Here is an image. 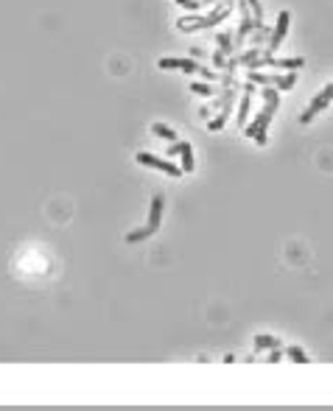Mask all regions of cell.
<instances>
[{
  "instance_id": "obj_11",
  "label": "cell",
  "mask_w": 333,
  "mask_h": 411,
  "mask_svg": "<svg viewBox=\"0 0 333 411\" xmlns=\"http://www.w3.org/2000/svg\"><path fill=\"white\" fill-rule=\"evenodd\" d=\"M249 106H252V90H244V98H241V103H238V126H241V129L247 126Z\"/></svg>"
},
{
  "instance_id": "obj_8",
  "label": "cell",
  "mask_w": 333,
  "mask_h": 411,
  "mask_svg": "<svg viewBox=\"0 0 333 411\" xmlns=\"http://www.w3.org/2000/svg\"><path fill=\"white\" fill-rule=\"evenodd\" d=\"M241 26H238V42H244L249 34H252V28H255V20H252V9H249V0H241Z\"/></svg>"
},
{
  "instance_id": "obj_21",
  "label": "cell",
  "mask_w": 333,
  "mask_h": 411,
  "mask_svg": "<svg viewBox=\"0 0 333 411\" xmlns=\"http://www.w3.org/2000/svg\"><path fill=\"white\" fill-rule=\"evenodd\" d=\"M213 65L216 68H227V65H230V62H227V53H224L222 48H219V53H213Z\"/></svg>"
},
{
  "instance_id": "obj_25",
  "label": "cell",
  "mask_w": 333,
  "mask_h": 411,
  "mask_svg": "<svg viewBox=\"0 0 333 411\" xmlns=\"http://www.w3.org/2000/svg\"><path fill=\"white\" fill-rule=\"evenodd\" d=\"M283 358V352H280V347L277 350H269V364H277V361Z\"/></svg>"
},
{
  "instance_id": "obj_5",
  "label": "cell",
  "mask_w": 333,
  "mask_h": 411,
  "mask_svg": "<svg viewBox=\"0 0 333 411\" xmlns=\"http://www.w3.org/2000/svg\"><path fill=\"white\" fill-rule=\"evenodd\" d=\"M274 109H277V106H272V103H266L263 109L258 112V118L252 120V123H247V126L241 129V132H244V135H247V137H255V135H260V132H266V129H269V123H272V115H274Z\"/></svg>"
},
{
  "instance_id": "obj_12",
  "label": "cell",
  "mask_w": 333,
  "mask_h": 411,
  "mask_svg": "<svg viewBox=\"0 0 333 411\" xmlns=\"http://www.w3.org/2000/svg\"><path fill=\"white\" fill-rule=\"evenodd\" d=\"M277 347H283L280 339L266 336V333H258V336H255V350H277Z\"/></svg>"
},
{
  "instance_id": "obj_9",
  "label": "cell",
  "mask_w": 333,
  "mask_h": 411,
  "mask_svg": "<svg viewBox=\"0 0 333 411\" xmlns=\"http://www.w3.org/2000/svg\"><path fill=\"white\" fill-rule=\"evenodd\" d=\"M160 218H162V196H154L151 199V207H148V230H151V235L157 230H160Z\"/></svg>"
},
{
  "instance_id": "obj_22",
  "label": "cell",
  "mask_w": 333,
  "mask_h": 411,
  "mask_svg": "<svg viewBox=\"0 0 333 411\" xmlns=\"http://www.w3.org/2000/svg\"><path fill=\"white\" fill-rule=\"evenodd\" d=\"M216 42H219V48H222L224 53H230V34H224L222 31V34L216 36Z\"/></svg>"
},
{
  "instance_id": "obj_3",
  "label": "cell",
  "mask_w": 333,
  "mask_h": 411,
  "mask_svg": "<svg viewBox=\"0 0 333 411\" xmlns=\"http://www.w3.org/2000/svg\"><path fill=\"white\" fill-rule=\"evenodd\" d=\"M331 101H333V84H328V87L322 90V93H316V95H314V101L308 103V109L302 112V115H299V123H311V120H314L316 115H319V112H322Z\"/></svg>"
},
{
  "instance_id": "obj_2",
  "label": "cell",
  "mask_w": 333,
  "mask_h": 411,
  "mask_svg": "<svg viewBox=\"0 0 333 411\" xmlns=\"http://www.w3.org/2000/svg\"><path fill=\"white\" fill-rule=\"evenodd\" d=\"M137 163L140 165H146V168H154V171H162V173H168V176H182V165H174V163H168V160H162V157H154V154H146V151H140L137 154Z\"/></svg>"
},
{
  "instance_id": "obj_23",
  "label": "cell",
  "mask_w": 333,
  "mask_h": 411,
  "mask_svg": "<svg viewBox=\"0 0 333 411\" xmlns=\"http://www.w3.org/2000/svg\"><path fill=\"white\" fill-rule=\"evenodd\" d=\"M177 6H182V9H190V11L202 9V3H199V0H177Z\"/></svg>"
},
{
  "instance_id": "obj_18",
  "label": "cell",
  "mask_w": 333,
  "mask_h": 411,
  "mask_svg": "<svg viewBox=\"0 0 333 411\" xmlns=\"http://www.w3.org/2000/svg\"><path fill=\"white\" fill-rule=\"evenodd\" d=\"M151 132H154L157 137H162V140H177V132H174V129H168V126H162V123H154Z\"/></svg>"
},
{
  "instance_id": "obj_19",
  "label": "cell",
  "mask_w": 333,
  "mask_h": 411,
  "mask_svg": "<svg viewBox=\"0 0 333 411\" xmlns=\"http://www.w3.org/2000/svg\"><path fill=\"white\" fill-rule=\"evenodd\" d=\"M227 115H230V112H227V109H222V112H219V115H216L213 120H207V129H210V132H219V129H222L224 123H227Z\"/></svg>"
},
{
  "instance_id": "obj_13",
  "label": "cell",
  "mask_w": 333,
  "mask_h": 411,
  "mask_svg": "<svg viewBox=\"0 0 333 411\" xmlns=\"http://www.w3.org/2000/svg\"><path fill=\"white\" fill-rule=\"evenodd\" d=\"M272 84L280 87V90H291V87L297 84V76H294V70H289L286 76H272Z\"/></svg>"
},
{
  "instance_id": "obj_6",
  "label": "cell",
  "mask_w": 333,
  "mask_h": 411,
  "mask_svg": "<svg viewBox=\"0 0 333 411\" xmlns=\"http://www.w3.org/2000/svg\"><path fill=\"white\" fill-rule=\"evenodd\" d=\"M289 26H291V14L289 11H280V14H277V26H274V31L269 34V53H274L280 48V42L286 39V34H289Z\"/></svg>"
},
{
  "instance_id": "obj_26",
  "label": "cell",
  "mask_w": 333,
  "mask_h": 411,
  "mask_svg": "<svg viewBox=\"0 0 333 411\" xmlns=\"http://www.w3.org/2000/svg\"><path fill=\"white\" fill-rule=\"evenodd\" d=\"M180 154V140H177V143H171V146H168V157H177Z\"/></svg>"
},
{
  "instance_id": "obj_15",
  "label": "cell",
  "mask_w": 333,
  "mask_h": 411,
  "mask_svg": "<svg viewBox=\"0 0 333 411\" xmlns=\"http://www.w3.org/2000/svg\"><path fill=\"white\" fill-rule=\"evenodd\" d=\"M190 93H193V95H202V98H210V95L216 93V87L205 84V81H193V84H190Z\"/></svg>"
},
{
  "instance_id": "obj_1",
  "label": "cell",
  "mask_w": 333,
  "mask_h": 411,
  "mask_svg": "<svg viewBox=\"0 0 333 411\" xmlns=\"http://www.w3.org/2000/svg\"><path fill=\"white\" fill-rule=\"evenodd\" d=\"M230 11H232V3H224V6H216L210 14H205V17H182V20H177V28L180 31H202V28H213V26H219L222 20H227L230 17Z\"/></svg>"
},
{
  "instance_id": "obj_4",
  "label": "cell",
  "mask_w": 333,
  "mask_h": 411,
  "mask_svg": "<svg viewBox=\"0 0 333 411\" xmlns=\"http://www.w3.org/2000/svg\"><path fill=\"white\" fill-rule=\"evenodd\" d=\"M252 68H277V70H297L302 68V59L299 56H283V59H277V56H269V53H260L255 59V65Z\"/></svg>"
},
{
  "instance_id": "obj_17",
  "label": "cell",
  "mask_w": 333,
  "mask_h": 411,
  "mask_svg": "<svg viewBox=\"0 0 333 411\" xmlns=\"http://www.w3.org/2000/svg\"><path fill=\"white\" fill-rule=\"evenodd\" d=\"M247 78L252 81V84H272V76H266V73H260L258 68H252L247 73Z\"/></svg>"
},
{
  "instance_id": "obj_14",
  "label": "cell",
  "mask_w": 333,
  "mask_h": 411,
  "mask_svg": "<svg viewBox=\"0 0 333 411\" xmlns=\"http://www.w3.org/2000/svg\"><path fill=\"white\" fill-rule=\"evenodd\" d=\"M286 355H289L294 364H308V355L302 352V347H297V344H291V347H286Z\"/></svg>"
},
{
  "instance_id": "obj_10",
  "label": "cell",
  "mask_w": 333,
  "mask_h": 411,
  "mask_svg": "<svg viewBox=\"0 0 333 411\" xmlns=\"http://www.w3.org/2000/svg\"><path fill=\"white\" fill-rule=\"evenodd\" d=\"M180 165L182 171L190 173L193 168H196V160H193V148H190V143H180Z\"/></svg>"
},
{
  "instance_id": "obj_16",
  "label": "cell",
  "mask_w": 333,
  "mask_h": 411,
  "mask_svg": "<svg viewBox=\"0 0 333 411\" xmlns=\"http://www.w3.org/2000/svg\"><path fill=\"white\" fill-rule=\"evenodd\" d=\"M260 95H263V101L272 103V106H277V103H280V98H277V87H274V84H263Z\"/></svg>"
},
{
  "instance_id": "obj_24",
  "label": "cell",
  "mask_w": 333,
  "mask_h": 411,
  "mask_svg": "<svg viewBox=\"0 0 333 411\" xmlns=\"http://www.w3.org/2000/svg\"><path fill=\"white\" fill-rule=\"evenodd\" d=\"M196 73H199L202 78H207V81H216V78H219V76L213 73V70H207V68H196Z\"/></svg>"
},
{
  "instance_id": "obj_7",
  "label": "cell",
  "mask_w": 333,
  "mask_h": 411,
  "mask_svg": "<svg viewBox=\"0 0 333 411\" xmlns=\"http://www.w3.org/2000/svg\"><path fill=\"white\" fill-rule=\"evenodd\" d=\"M157 68H160V70H182V73H196L199 62H193V59H171V56H165V59L157 62Z\"/></svg>"
},
{
  "instance_id": "obj_20",
  "label": "cell",
  "mask_w": 333,
  "mask_h": 411,
  "mask_svg": "<svg viewBox=\"0 0 333 411\" xmlns=\"http://www.w3.org/2000/svg\"><path fill=\"white\" fill-rule=\"evenodd\" d=\"M258 56H260V51H258V48H252V51H247V53H241V65H244V68H252V65H255V59Z\"/></svg>"
}]
</instances>
